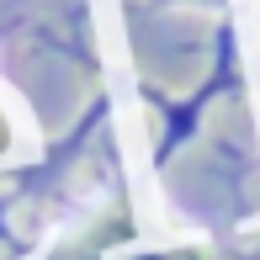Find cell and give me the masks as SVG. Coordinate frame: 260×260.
I'll return each instance as SVG.
<instances>
[{
	"label": "cell",
	"instance_id": "6da1fadb",
	"mask_svg": "<svg viewBox=\"0 0 260 260\" xmlns=\"http://www.w3.org/2000/svg\"><path fill=\"white\" fill-rule=\"evenodd\" d=\"M69 260H112V255H90V250H80V255H69ZM122 260H223V255L186 244V250H138V255H122Z\"/></svg>",
	"mask_w": 260,
	"mask_h": 260
},
{
	"label": "cell",
	"instance_id": "7a4b0ae2",
	"mask_svg": "<svg viewBox=\"0 0 260 260\" xmlns=\"http://www.w3.org/2000/svg\"><path fill=\"white\" fill-rule=\"evenodd\" d=\"M11 154V117H6V106H0V159Z\"/></svg>",
	"mask_w": 260,
	"mask_h": 260
},
{
	"label": "cell",
	"instance_id": "3957f363",
	"mask_svg": "<svg viewBox=\"0 0 260 260\" xmlns=\"http://www.w3.org/2000/svg\"><path fill=\"white\" fill-rule=\"evenodd\" d=\"M202 6H223V0H202Z\"/></svg>",
	"mask_w": 260,
	"mask_h": 260
}]
</instances>
